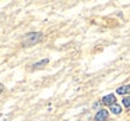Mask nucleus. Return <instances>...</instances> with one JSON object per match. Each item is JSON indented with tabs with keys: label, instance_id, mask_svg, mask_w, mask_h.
<instances>
[{
	"label": "nucleus",
	"instance_id": "1",
	"mask_svg": "<svg viewBox=\"0 0 130 121\" xmlns=\"http://www.w3.org/2000/svg\"><path fill=\"white\" fill-rule=\"evenodd\" d=\"M41 40H42V34H41V32H34V34L25 35L23 43L25 46H32V45H35V43L41 42Z\"/></svg>",
	"mask_w": 130,
	"mask_h": 121
},
{
	"label": "nucleus",
	"instance_id": "2",
	"mask_svg": "<svg viewBox=\"0 0 130 121\" xmlns=\"http://www.w3.org/2000/svg\"><path fill=\"white\" fill-rule=\"evenodd\" d=\"M102 103L104 104H106V106H113V104H116V96L115 95H106V96H104V99H102Z\"/></svg>",
	"mask_w": 130,
	"mask_h": 121
},
{
	"label": "nucleus",
	"instance_id": "3",
	"mask_svg": "<svg viewBox=\"0 0 130 121\" xmlns=\"http://www.w3.org/2000/svg\"><path fill=\"white\" fill-rule=\"evenodd\" d=\"M108 115H109V113H108L106 110L101 109V110H98L96 114H95V121H105V120H108Z\"/></svg>",
	"mask_w": 130,
	"mask_h": 121
},
{
	"label": "nucleus",
	"instance_id": "4",
	"mask_svg": "<svg viewBox=\"0 0 130 121\" xmlns=\"http://www.w3.org/2000/svg\"><path fill=\"white\" fill-rule=\"evenodd\" d=\"M116 93H118V95H126V93H130V85L119 86L118 89H116Z\"/></svg>",
	"mask_w": 130,
	"mask_h": 121
},
{
	"label": "nucleus",
	"instance_id": "5",
	"mask_svg": "<svg viewBox=\"0 0 130 121\" xmlns=\"http://www.w3.org/2000/svg\"><path fill=\"white\" fill-rule=\"evenodd\" d=\"M110 113H113V114H120L122 107L119 104H113V106H110Z\"/></svg>",
	"mask_w": 130,
	"mask_h": 121
},
{
	"label": "nucleus",
	"instance_id": "6",
	"mask_svg": "<svg viewBox=\"0 0 130 121\" xmlns=\"http://www.w3.org/2000/svg\"><path fill=\"white\" fill-rule=\"evenodd\" d=\"M49 63V60L48 59H45V60H41L39 63H35L34 65H32V68H39V67H42V65H46Z\"/></svg>",
	"mask_w": 130,
	"mask_h": 121
},
{
	"label": "nucleus",
	"instance_id": "7",
	"mask_svg": "<svg viewBox=\"0 0 130 121\" xmlns=\"http://www.w3.org/2000/svg\"><path fill=\"white\" fill-rule=\"evenodd\" d=\"M123 106L124 107H130V96H127V98H123Z\"/></svg>",
	"mask_w": 130,
	"mask_h": 121
},
{
	"label": "nucleus",
	"instance_id": "8",
	"mask_svg": "<svg viewBox=\"0 0 130 121\" xmlns=\"http://www.w3.org/2000/svg\"><path fill=\"white\" fill-rule=\"evenodd\" d=\"M3 90H4V85H2V84H0V93L3 92Z\"/></svg>",
	"mask_w": 130,
	"mask_h": 121
}]
</instances>
